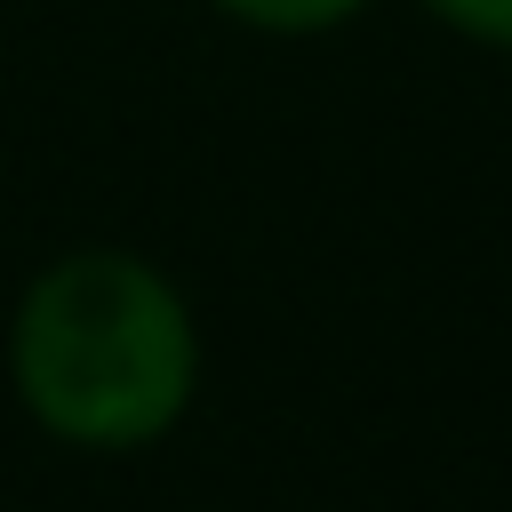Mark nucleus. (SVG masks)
<instances>
[{
	"mask_svg": "<svg viewBox=\"0 0 512 512\" xmlns=\"http://www.w3.org/2000/svg\"><path fill=\"white\" fill-rule=\"evenodd\" d=\"M224 16H240V24H256V32H328V24H344L360 0H216Z\"/></svg>",
	"mask_w": 512,
	"mask_h": 512,
	"instance_id": "2",
	"label": "nucleus"
},
{
	"mask_svg": "<svg viewBox=\"0 0 512 512\" xmlns=\"http://www.w3.org/2000/svg\"><path fill=\"white\" fill-rule=\"evenodd\" d=\"M8 376L32 424L72 448L160 440L200 376V336L184 296L128 248L56 256L8 328Z\"/></svg>",
	"mask_w": 512,
	"mask_h": 512,
	"instance_id": "1",
	"label": "nucleus"
},
{
	"mask_svg": "<svg viewBox=\"0 0 512 512\" xmlns=\"http://www.w3.org/2000/svg\"><path fill=\"white\" fill-rule=\"evenodd\" d=\"M456 32H472V40H504L512 48V0H432Z\"/></svg>",
	"mask_w": 512,
	"mask_h": 512,
	"instance_id": "3",
	"label": "nucleus"
}]
</instances>
